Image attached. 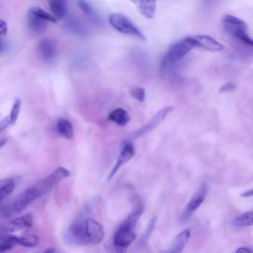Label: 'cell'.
Instances as JSON below:
<instances>
[{"mask_svg":"<svg viewBox=\"0 0 253 253\" xmlns=\"http://www.w3.org/2000/svg\"><path fill=\"white\" fill-rule=\"evenodd\" d=\"M108 119L120 126H124L130 121V118L125 110L117 108L109 114Z\"/></svg>","mask_w":253,"mask_h":253,"instance_id":"obj_18","label":"cell"},{"mask_svg":"<svg viewBox=\"0 0 253 253\" xmlns=\"http://www.w3.org/2000/svg\"><path fill=\"white\" fill-rule=\"evenodd\" d=\"M235 89V85L231 83H227L222 85L219 89L220 92H225L233 91Z\"/></svg>","mask_w":253,"mask_h":253,"instance_id":"obj_33","label":"cell"},{"mask_svg":"<svg viewBox=\"0 0 253 253\" xmlns=\"http://www.w3.org/2000/svg\"><path fill=\"white\" fill-rule=\"evenodd\" d=\"M156 221V218L155 217H152L150 220L142 237V242H145L149 238L151 232L154 228Z\"/></svg>","mask_w":253,"mask_h":253,"instance_id":"obj_31","label":"cell"},{"mask_svg":"<svg viewBox=\"0 0 253 253\" xmlns=\"http://www.w3.org/2000/svg\"><path fill=\"white\" fill-rule=\"evenodd\" d=\"M67 28L72 33L76 35H82L84 32V27L77 19H70L67 23Z\"/></svg>","mask_w":253,"mask_h":253,"instance_id":"obj_26","label":"cell"},{"mask_svg":"<svg viewBox=\"0 0 253 253\" xmlns=\"http://www.w3.org/2000/svg\"><path fill=\"white\" fill-rule=\"evenodd\" d=\"M135 149L133 145L130 142L126 143L119 156L117 162L110 172L107 179L112 178L119 169L125 164L128 162L134 156Z\"/></svg>","mask_w":253,"mask_h":253,"instance_id":"obj_11","label":"cell"},{"mask_svg":"<svg viewBox=\"0 0 253 253\" xmlns=\"http://www.w3.org/2000/svg\"><path fill=\"white\" fill-rule=\"evenodd\" d=\"M39 51L42 58L47 61L52 60L56 54V46L53 41L49 39H43L38 45Z\"/></svg>","mask_w":253,"mask_h":253,"instance_id":"obj_14","label":"cell"},{"mask_svg":"<svg viewBox=\"0 0 253 253\" xmlns=\"http://www.w3.org/2000/svg\"><path fill=\"white\" fill-rule=\"evenodd\" d=\"M172 109L173 108L171 106L162 109L155 114L146 124L134 133V137H140L155 128L171 112Z\"/></svg>","mask_w":253,"mask_h":253,"instance_id":"obj_8","label":"cell"},{"mask_svg":"<svg viewBox=\"0 0 253 253\" xmlns=\"http://www.w3.org/2000/svg\"><path fill=\"white\" fill-rule=\"evenodd\" d=\"M233 253H253L252 251L246 247H241L238 249Z\"/></svg>","mask_w":253,"mask_h":253,"instance_id":"obj_35","label":"cell"},{"mask_svg":"<svg viewBox=\"0 0 253 253\" xmlns=\"http://www.w3.org/2000/svg\"><path fill=\"white\" fill-rule=\"evenodd\" d=\"M194 47L195 46L189 37L174 43L162 58V68H165L176 63Z\"/></svg>","mask_w":253,"mask_h":253,"instance_id":"obj_1","label":"cell"},{"mask_svg":"<svg viewBox=\"0 0 253 253\" xmlns=\"http://www.w3.org/2000/svg\"><path fill=\"white\" fill-rule=\"evenodd\" d=\"M143 209L139 207L132 213L130 214L121 224L120 227L133 230L142 213Z\"/></svg>","mask_w":253,"mask_h":253,"instance_id":"obj_21","label":"cell"},{"mask_svg":"<svg viewBox=\"0 0 253 253\" xmlns=\"http://www.w3.org/2000/svg\"><path fill=\"white\" fill-rule=\"evenodd\" d=\"M7 141V139L6 138H1L0 139V149L5 145Z\"/></svg>","mask_w":253,"mask_h":253,"instance_id":"obj_38","label":"cell"},{"mask_svg":"<svg viewBox=\"0 0 253 253\" xmlns=\"http://www.w3.org/2000/svg\"><path fill=\"white\" fill-rule=\"evenodd\" d=\"M253 194V189H252L241 194L240 196L242 197H249L252 196Z\"/></svg>","mask_w":253,"mask_h":253,"instance_id":"obj_36","label":"cell"},{"mask_svg":"<svg viewBox=\"0 0 253 253\" xmlns=\"http://www.w3.org/2000/svg\"><path fill=\"white\" fill-rule=\"evenodd\" d=\"M1 43L0 38V50H1Z\"/></svg>","mask_w":253,"mask_h":253,"instance_id":"obj_40","label":"cell"},{"mask_svg":"<svg viewBox=\"0 0 253 253\" xmlns=\"http://www.w3.org/2000/svg\"><path fill=\"white\" fill-rule=\"evenodd\" d=\"M7 30L6 23L4 20L0 19V35H5L7 32Z\"/></svg>","mask_w":253,"mask_h":253,"instance_id":"obj_34","label":"cell"},{"mask_svg":"<svg viewBox=\"0 0 253 253\" xmlns=\"http://www.w3.org/2000/svg\"><path fill=\"white\" fill-rule=\"evenodd\" d=\"M48 5L51 11L57 19L64 18L67 13V1L64 0H50Z\"/></svg>","mask_w":253,"mask_h":253,"instance_id":"obj_19","label":"cell"},{"mask_svg":"<svg viewBox=\"0 0 253 253\" xmlns=\"http://www.w3.org/2000/svg\"><path fill=\"white\" fill-rule=\"evenodd\" d=\"M20 100H16L13 105V106L11 110L10 114L9 115L11 125L15 124L18 118L20 109Z\"/></svg>","mask_w":253,"mask_h":253,"instance_id":"obj_28","label":"cell"},{"mask_svg":"<svg viewBox=\"0 0 253 253\" xmlns=\"http://www.w3.org/2000/svg\"><path fill=\"white\" fill-rule=\"evenodd\" d=\"M136 239L133 230L119 226L113 237L114 247L126 248Z\"/></svg>","mask_w":253,"mask_h":253,"instance_id":"obj_10","label":"cell"},{"mask_svg":"<svg viewBox=\"0 0 253 253\" xmlns=\"http://www.w3.org/2000/svg\"><path fill=\"white\" fill-rule=\"evenodd\" d=\"M109 21L111 25L120 33L133 36L142 41L145 40L144 35L126 16L113 13L110 15Z\"/></svg>","mask_w":253,"mask_h":253,"instance_id":"obj_3","label":"cell"},{"mask_svg":"<svg viewBox=\"0 0 253 253\" xmlns=\"http://www.w3.org/2000/svg\"><path fill=\"white\" fill-rule=\"evenodd\" d=\"M78 5L85 13L94 18H98V16L96 15L92 7L86 1L82 0H78Z\"/></svg>","mask_w":253,"mask_h":253,"instance_id":"obj_29","label":"cell"},{"mask_svg":"<svg viewBox=\"0 0 253 253\" xmlns=\"http://www.w3.org/2000/svg\"><path fill=\"white\" fill-rule=\"evenodd\" d=\"M39 197L37 191L32 185L15 198L13 203V211L17 213L22 211Z\"/></svg>","mask_w":253,"mask_h":253,"instance_id":"obj_6","label":"cell"},{"mask_svg":"<svg viewBox=\"0 0 253 253\" xmlns=\"http://www.w3.org/2000/svg\"><path fill=\"white\" fill-rule=\"evenodd\" d=\"M10 125L11 121L9 115L5 117L0 122V134L3 131Z\"/></svg>","mask_w":253,"mask_h":253,"instance_id":"obj_32","label":"cell"},{"mask_svg":"<svg viewBox=\"0 0 253 253\" xmlns=\"http://www.w3.org/2000/svg\"><path fill=\"white\" fill-rule=\"evenodd\" d=\"M84 226L87 237L90 243L96 245L99 244L104 238V230L102 225L97 221L87 218L84 221Z\"/></svg>","mask_w":253,"mask_h":253,"instance_id":"obj_7","label":"cell"},{"mask_svg":"<svg viewBox=\"0 0 253 253\" xmlns=\"http://www.w3.org/2000/svg\"><path fill=\"white\" fill-rule=\"evenodd\" d=\"M64 238L71 245L83 246L90 244L86 234L84 222L81 221L73 223L65 231Z\"/></svg>","mask_w":253,"mask_h":253,"instance_id":"obj_4","label":"cell"},{"mask_svg":"<svg viewBox=\"0 0 253 253\" xmlns=\"http://www.w3.org/2000/svg\"><path fill=\"white\" fill-rule=\"evenodd\" d=\"M132 96L139 101L143 102L145 97V91L142 87H137L133 89L131 93Z\"/></svg>","mask_w":253,"mask_h":253,"instance_id":"obj_30","label":"cell"},{"mask_svg":"<svg viewBox=\"0 0 253 253\" xmlns=\"http://www.w3.org/2000/svg\"><path fill=\"white\" fill-rule=\"evenodd\" d=\"M137 5L138 10L145 17L152 19L155 15L156 3L155 0L133 1Z\"/></svg>","mask_w":253,"mask_h":253,"instance_id":"obj_17","label":"cell"},{"mask_svg":"<svg viewBox=\"0 0 253 253\" xmlns=\"http://www.w3.org/2000/svg\"><path fill=\"white\" fill-rule=\"evenodd\" d=\"M115 250L113 253H126V248H119L115 247Z\"/></svg>","mask_w":253,"mask_h":253,"instance_id":"obj_37","label":"cell"},{"mask_svg":"<svg viewBox=\"0 0 253 253\" xmlns=\"http://www.w3.org/2000/svg\"><path fill=\"white\" fill-rule=\"evenodd\" d=\"M195 47H200L212 52L219 51L223 45L212 37L207 35H197L189 37Z\"/></svg>","mask_w":253,"mask_h":253,"instance_id":"obj_9","label":"cell"},{"mask_svg":"<svg viewBox=\"0 0 253 253\" xmlns=\"http://www.w3.org/2000/svg\"><path fill=\"white\" fill-rule=\"evenodd\" d=\"M55 250L53 248H50L46 249L45 251H44L42 253H55Z\"/></svg>","mask_w":253,"mask_h":253,"instance_id":"obj_39","label":"cell"},{"mask_svg":"<svg viewBox=\"0 0 253 253\" xmlns=\"http://www.w3.org/2000/svg\"><path fill=\"white\" fill-rule=\"evenodd\" d=\"M27 22L31 31L35 34H41L46 29L47 21L34 15L29 10L27 13Z\"/></svg>","mask_w":253,"mask_h":253,"instance_id":"obj_15","label":"cell"},{"mask_svg":"<svg viewBox=\"0 0 253 253\" xmlns=\"http://www.w3.org/2000/svg\"><path fill=\"white\" fill-rule=\"evenodd\" d=\"M58 133L62 137L71 139L73 136V129L71 123L67 119L60 118L57 121Z\"/></svg>","mask_w":253,"mask_h":253,"instance_id":"obj_20","label":"cell"},{"mask_svg":"<svg viewBox=\"0 0 253 253\" xmlns=\"http://www.w3.org/2000/svg\"><path fill=\"white\" fill-rule=\"evenodd\" d=\"M39 243V238L35 235H27L16 237V244L25 248H33Z\"/></svg>","mask_w":253,"mask_h":253,"instance_id":"obj_23","label":"cell"},{"mask_svg":"<svg viewBox=\"0 0 253 253\" xmlns=\"http://www.w3.org/2000/svg\"><path fill=\"white\" fill-rule=\"evenodd\" d=\"M15 187L14 181L10 178L0 180V202L10 194Z\"/></svg>","mask_w":253,"mask_h":253,"instance_id":"obj_24","label":"cell"},{"mask_svg":"<svg viewBox=\"0 0 253 253\" xmlns=\"http://www.w3.org/2000/svg\"><path fill=\"white\" fill-rule=\"evenodd\" d=\"M191 235L188 229L179 233L174 238L170 248L165 253H180L187 243Z\"/></svg>","mask_w":253,"mask_h":253,"instance_id":"obj_13","label":"cell"},{"mask_svg":"<svg viewBox=\"0 0 253 253\" xmlns=\"http://www.w3.org/2000/svg\"><path fill=\"white\" fill-rule=\"evenodd\" d=\"M70 173L68 170L63 167H58L50 175L41 179L32 185L40 197L49 193L63 178L68 177Z\"/></svg>","mask_w":253,"mask_h":253,"instance_id":"obj_2","label":"cell"},{"mask_svg":"<svg viewBox=\"0 0 253 253\" xmlns=\"http://www.w3.org/2000/svg\"><path fill=\"white\" fill-rule=\"evenodd\" d=\"M253 223V212L249 211L235 218L231 221V224L236 227L252 226Z\"/></svg>","mask_w":253,"mask_h":253,"instance_id":"obj_22","label":"cell"},{"mask_svg":"<svg viewBox=\"0 0 253 253\" xmlns=\"http://www.w3.org/2000/svg\"><path fill=\"white\" fill-rule=\"evenodd\" d=\"M222 20L224 24H225L236 25L248 28V26L244 21L230 14L224 15Z\"/></svg>","mask_w":253,"mask_h":253,"instance_id":"obj_27","label":"cell"},{"mask_svg":"<svg viewBox=\"0 0 253 253\" xmlns=\"http://www.w3.org/2000/svg\"><path fill=\"white\" fill-rule=\"evenodd\" d=\"M32 214L26 213L9 221L3 225L0 226L1 231L5 234H8L15 231L29 228L33 224Z\"/></svg>","mask_w":253,"mask_h":253,"instance_id":"obj_5","label":"cell"},{"mask_svg":"<svg viewBox=\"0 0 253 253\" xmlns=\"http://www.w3.org/2000/svg\"><path fill=\"white\" fill-rule=\"evenodd\" d=\"M207 186L203 183L187 205L186 212L190 213L197 210L204 202L207 193Z\"/></svg>","mask_w":253,"mask_h":253,"instance_id":"obj_12","label":"cell"},{"mask_svg":"<svg viewBox=\"0 0 253 253\" xmlns=\"http://www.w3.org/2000/svg\"><path fill=\"white\" fill-rule=\"evenodd\" d=\"M29 10L34 15L41 18L42 19L47 21H50L52 23H56L57 19L47 13L44 10L38 7H32Z\"/></svg>","mask_w":253,"mask_h":253,"instance_id":"obj_25","label":"cell"},{"mask_svg":"<svg viewBox=\"0 0 253 253\" xmlns=\"http://www.w3.org/2000/svg\"><path fill=\"white\" fill-rule=\"evenodd\" d=\"M225 24V30L244 43L253 45V42L247 33L248 28L236 25Z\"/></svg>","mask_w":253,"mask_h":253,"instance_id":"obj_16","label":"cell"}]
</instances>
